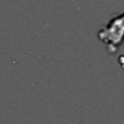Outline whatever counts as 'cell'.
<instances>
[{
    "label": "cell",
    "instance_id": "1",
    "mask_svg": "<svg viewBox=\"0 0 124 124\" xmlns=\"http://www.w3.org/2000/svg\"><path fill=\"white\" fill-rule=\"evenodd\" d=\"M97 38L107 46L109 54L117 51L119 47L124 43V14L112 17L108 24L99 31Z\"/></svg>",
    "mask_w": 124,
    "mask_h": 124
}]
</instances>
